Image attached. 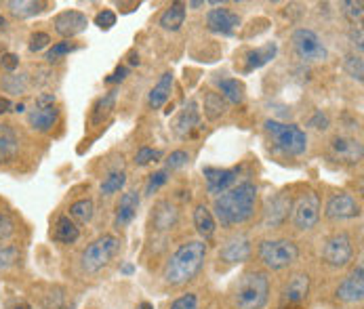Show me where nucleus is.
<instances>
[{
  "mask_svg": "<svg viewBox=\"0 0 364 309\" xmlns=\"http://www.w3.org/2000/svg\"><path fill=\"white\" fill-rule=\"evenodd\" d=\"M257 198H259V192L255 183L251 181L238 183L225 194L215 198L213 217L221 223V227L242 225L249 219H253L255 208H257Z\"/></svg>",
  "mask_w": 364,
  "mask_h": 309,
  "instance_id": "nucleus-1",
  "label": "nucleus"
},
{
  "mask_svg": "<svg viewBox=\"0 0 364 309\" xmlns=\"http://www.w3.org/2000/svg\"><path fill=\"white\" fill-rule=\"evenodd\" d=\"M205 259H207V244L203 240H190L181 244L164 263V269H162L164 284L183 286L192 282L203 269Z\"/></svg>",
  "mask_w": 364,
  "mask_h": 309,
  "instance_id": "nucleus-2",
  "label": "nucleus"
},
{
  "mask_svg": "<svg viewBox=\"0 0 364 309\" xmlns=\"http://www.w3.org/2000/svg\"><path fill=\"white\" fill-rule=\"evenodd\" d=\"M267 299H269V278L265 271L259 269L245 271L232 291V303L236 309H263Z\"/></svg>",
  "mask_w": 364,
  "mask_h": 309,
  "instance_id": "nucleus-3",
  "label": "nucleus"
},
{
  "mask_svg": "<svg viewBox=\"0 0 364 309\" xmlns=\"http://www.w3.org/2000/svg\"><path fill=\"white\" fill-rule=\"evenodd\" d=\"M263 129H265V133L269 135V139L274 141V146L280 152L289 156L306 154L308 135L297 124H287V122H278V120H265Z\"/></svg>",
  "mask_w": 364,
  "mask_h": 309,
  "instance_id": "nucleus-4",
  "label": "nucleus"
},
{
  "mask_svg": "<svg viewBox=\"0 0 364 309\" xmlns=\"http://www.w3.org/2000/svg\"><path fill=\"white\" fill-rule=\"evenodd\" d=\"M120 251V240L112 234H105L102 238L93 240L80 255V267L85 273L95 276L102 269H105Z\"/></svg>",
  "mask_w": 364,
  "mask_h": 309,
  "instance_id": "nucleus-5",
  "label": "nucleus"
},
{
  "mask_svg": "<svg viewBox=\"0 0 364 309\" xmlns=\"http://www.w3.org/2000/svg\"><path fill=\"white\" fill-rule=\"evenodd\" d=\"M259 261L274 271L287 269L299 259V246L289 238H274V240H261L257 246Z\"/></svg>",
  "mask_w": 364,
  "mask_h": 309,
  "instance_id": "nucleus-6",
  "label": "nucleus"
},
{
  "mask_svg": "<svg viewBox=\"0 0 364 309\" xmlns=\"http://www.w3.org/2000/svg\"><path fill=\"white\" fill-rule=\"evenodd\" d=\"M293 49L297 53L299 59L308 61V63H316V61H324L328 57L326 45L322 43V38L308 28H299L293 32L291 36Z\"/></svg>",
  "mask_w": 364,
  "mask_h": 309,
  "instance_id": "nucleus-7",
  "label": "nucleus"
},
{
  "mask_svg": "<svg viewBox=\"0 0 364 309\" xmlns=\"http://www.w3.org/2000/svg\"><path fill=\"white\" fill-rule=\"evenodd\" d=\"M293 225L299 232H310L320 221V198L314 190L304 192L293 205Z\"/></svg>",
  "mask_w": 364,
  "mask_h": 309,
  "instance_id": "nucleus-8",
  "label": "nucleus"
},
{
  "mask_svg": "<svg viewBox=\"0 0 364 309\" xmlns=\"http://www.w3.org/2000/svg\"><path fill=\"white\" fill-rule=\"evenodd\" d=\"M354 259V242L348 232L333 234L322 246V261L331 267H346Z\"/></svg>",
  "mask_w": 364,
  "mask_h": 309,
  "instance_id": "nucleus-9",
  "label": "nucleus"
},
{
  "mask_svg": "<svg viewBox=\"0 0 364 309\" xmlns=\"http://www.w3.org/2000/svg\"><path fill=\"white\" fill-rule=\"evenodd\" d=\"M310 276L306 271H295L280 291V309L299 308L310 295Z\"/></svg>",
  "mask_w": 364,
  "mask_h": 309,
  "instance_id": "nucleus-10",
  "label": "nucleus"
},
{
  "mask_svg": "<svg viewBox=\"0 0 364 309\" xmlns=\"http://www.w3.org/2000/svg\"><path fill=\"white\" fill-rule=\"evenodd\" d=\"M324 217L328 221H350V219H356V217H360V202L352 194H348V192H337V194H333L326 200Z\"/></svg>",
  "mask_w": 364,
  "mask_h": 309,
  "instance_id": "nucleus-11",
  "label": "nucleus"
},
{
  "mask_svg": "<svg viewBox=\"0 0 364 309\" xmlns=\"http://www.w3.org/2000/svg\"><path fill=\"white\" fill-rule=\"evenodd\" d=\"M240 166H232V168H215V166H205L203 168V175H205V181H207L208 194L213 196H221L225 194L228 190L234 188V183L238 181V175H240Z\"/></svg>",
  "mask_w": 364,
  "mask_h": 309,
  "instance_id": "nucleus-12",
  "label": "nucleus"
},
{
  "mask_svg": "<svg viewBox=\"0 0 364 309\" xmlns=\"http://www.w3.org/2000/svg\"><path fill=\"white\" fill-rule=\"evenodd\" d=\"M293 208V200L284 194H274L265 200L263 206V227H280L287 223Z\"/></svg>",
  "mask_w": 364,
  "mask_h": 309,
  "instance_id": "nucleus-13",
  "label": "nucleus"
},
{
  "mask_svg": "<svg viewBox=\"0 0 364 309\" xmlns=\"http://www.w3.org/2000/svg\"><path fill=\"white\" fill-rule=\"evenodd\" d=\"M53 26H55V32L63 38H72V36H78L87 30L89 26V17L82 13V11H61L55 19H53Z\"/></svg>",
  "mask_w": 364,
  "mask_h": 309,
  "instance_id": "nucleus-14",
  "label": "nucleus"
},
{
  "mask_svg": "<svg viewBox=\"0 0 364 309\" xmlns=\"http://www.w3.org/2000/svg\"><path fill=\"white\" fill-rule=\"evenodd\" d=\"M335 297L343 303H360L364 299V267L363 263L356 265V269L337 286L335 291Z\"/></svg>",
  "mask_w": 364,
  "mask_h": 309,
  "instance_id": "nucleus-15",
  "label": "nucleus"
},
{
  "mask_svg": "<svg viewBox=\"0 0 364 309\" xmlns=\"http://www.w3.org/2000/svg\"><path fill=\"white\" fill-rule=\"evenodd\" d=\"M251 253H253V246H251V238L247 234H236L232 236L219 251V259L223 263H245L251 259Z\"/></svg>",
  "mask_w": 364,
  "mask_h": 309,
  "instance_id": "nucleus-16",
  "label": "nucleus"
},
{
  "mask_svg": "<svg viewBox=\"0 0 364 309\" xmlns=\"http://www.w3.org/2000/svg\"><path fill=\"white\" fill-rule=\"evenodd\" d=\"M207 28L215 34L232 36L240 28V17L230 9H210L207 13Z\"/></svg>",
  "mask_w": 364,
  "mask_h": 309,
  "instance_id": "nucleus-17",
  "label": "nucleus"
},
{
  "mask_svg": "<svg viewBox=\"0 0 364 309\" xmlns=\"http://www.w3.org/2000/svg\"><path fill=\"white\" fill-rule=\"evenodd\" d=\"M139 202H141V198H139V194H137L135 190H131V192H124V194L120 196L118 205H116L114 227H118V229H124V227H129V225L133 223V219L137 217Z\"/></svg>",
  "mask_w": 364,
  "mask_h": 309,
  "instance_id": "nucleus-18",
  "label": "nucleus"
},
{
  "mask_svg": "<svg viewBox=\"0 0 364 309\" xmlns=\"http://www.w3.org/2000/svg\"><path fill=\"white\" fill-rule=\"evenodd\" d=\"M331 150L337 160L346 162V164H358L363 160V143L354 137H335L331 141Z\"/></svg>",
  "mask_w": 364,
  "mask_h": 309,
  "instance_id": "nucleus-19",
  "label": "nucleus"
},
{
  "mask_svg": "<svg viewBox=\"0 0 364 309\" xmlns=\"http://www.w3.org/2000/svg\"><path fill=\"white\" fill-rule=\"evenodd\" d=\"M198 124H200V109H198V103L188 102V105L179 112V116H177V120H175V124H173V131H175L177 137L186 139V137L192 135L194 129H198Z\"/></svg>",
  "mask_w": 364,
  "mask_h": 309,
  "instance_id": "nucleus-20",
  "label": "nucleus"
},
{
  "mask_svg": "<svg viewBox=\"0 0 364 309\" xmlns=\"http://www.w3.org/2000/svg\"><path fill=\"white\" fill-rule=\"evenodd\" d=\"M51 238L55 242L63 244V246L76 244L78 238H80V227H78L68 215H59V217L53 221Z\"/></svg>",
  "mask_w": 364,
  "mask_h": 309,
  "instance_id": "nucleus-21",
  "label": "nucleus"
},
{
  "mask_svg": "<svg viewBox=\"0 0 364 309\" xmlns=\"http://www.w3.org/2000/svg\"><path fill=\"white\" fill-rule=\"evenodd\" d=\"M59 114L61 112H59L57 105H45V107L34 105V109H30V114H28V124L38 133H49L53 126L57 124Z\"/></svg>",
  "mask_w": 364,
  "mask_h": 309,
  "instance_id": "nucleus-22",
  "label": "nucleus"
},
{
  "mask_svg": "<svg viewBox=\"0 0 364 309\" xmlns=\"http://www.w3.org/2000/svg\"><path fill=\"white\" fill-rule=\"evenodd\" d=\"M177 221H179V212L168 200H160L152 208V229L154 232H171L177 225Z\"/></svg>",
  "mask_w": 364,
  "mask_h": 309,
  "instance_id": "nucleus-23",
  "label": "nucleus"
},
{
  "mask_svg": "<svg viewBox=\"0 0 364 309\" xmlns=\"http://www.w3.org/2000/svg\"><path fill=\"white\" fill-rule=\"evenodd\" d=\"M19 154V135L11 124H0V164H11Z\"/></svg>",
  "mask_w": 364,
  "mask_h": 309,
  "instance_id": "nucleus-24",
  "label": "nucleus"
},
{
  "mask_svg": "<svg viewBox=\"0 0 364 309\" xmlns=\"http://www.w3.org/2000/svg\"><path fill=\"white\" fill-rule=\"evenodd\" d=\"M116 97H118V91L112 89V91L104 93L97 102L93 103L91 114H89V124L91 126H100V124H104L105 120L109 118V114L116 107Z\"/></svg>",
  "mask_w": 364,
  "mask_h": 309,
  "instance_id": "nucleus-25",
  "label": "nucleus"
},
{
  "mask_svg": "<svg viewBox=\"0 0 364 309\" xmlns=\"http://www.w3.org/2000/svg\"><path fill=\"white\" fill-rule=\"evenodd\" d=\"M173 82H175L173 72H164V74L160 76V80L156 82V87H154V89L150 91V95H148V107H150V109H160L164 103L171 99Z\"/></svg>",
  "mask_w": 364,
  "mask_h": 309,
  "instance_id": "nucleus-26",
  "label": "nucleus"
},
{
  "mask_svg": "<svg viewBox=\"0 0 364 309\" xmlns=\"http://www.w3.org/2000/svg\"><path fill=\"white\" fill-rule=\"evenodd\" d=\"M186 4L183 2H173L171 6L164 9V13L158 19V26L166 32H177L181 30L183 21H186Z\"/></svg>",
  "mask_w": 364,
  "mask_h": 309,
  "instance_id": "nucleus-27",
  "label": "nucleus"
},
{
  "mask_svg": "<svg viewBox=\"0 0 364 309\" xmlns=\"http://www.w3.org/2000/svg\"><path fill=\"white\" fill-rule=\"evenodd\" d=\"M276 53H278V45L276 43H267V45H263V47H257V49H251V51H247L245 55V63H247V72H253V70H259L263 67L265 63H269L274 57H276Z\"/></svg>",
  "mask_w": 364,
  "mask_h": 309,
  "instance_id": "nucleus-28",
  "label": "nucleus"
},
{
  "mask_svg": "<svg viewBox=\"0 0 364 309\" xmlns=\"http://www.w3.org/2000/svg\"><path fill=\"white\" fill-rule=\"evenodd\" d=\"M4 6L11 11L13 17L28 19V17H34V15L43 13L49 4L47 2H38V0H9V2H4Z\"/></svg>",
  "mask_w": 364,
  "mask_h": 309,
  "instance_id": "nucleus-29",
  "label": "nucleus"
},
{
  "mask_svg": "<svg viewBox=\"0 0 364 309\" xmlns=\"http://www.w3.org/2000/svg\"><path fill=\"white\" fill-rule=\"evenodd\" d=\"M219 95L228 103H242L245 102V85L238 78H221L217 80Z\"/></svg>",
  "mask_w": 364,
  "mask_h": 309,
  "instance_id": "nucleus-30",
  "label": "nucleus"
},
{
  "mask_svg": "<svg viewBox=\"0 0 364 309\" xmlns=\"http://www.w3.org/2000/svg\"><path fill=\"white\" fill-rule=\"evenodd\" d=\"M194 225H196V232H198L205 240L215 236L217 223H215L213 212H210L205 205H198L194 208Z\"/></svg>",
  "mask_w": 364,
  "mask_h": 309,
  "instance_id": "nucleus-31",
  "label": "nucleus"
},
{
  "mask_svg": "<svg viewBox=\"0 0 364 309\" xmlns=\"http://www.w3.org/2000/svg\"><path fill=\"white\" fill-rule=\"evenodd\" d=\"M93 215H95L93 200L91 198H80V200H76L74 205L70 206V215L68 217L78 225V223H89L93 219Z\"/></svg>",
  "mask_w": 364,
  "mask_h": 309,
  "instance_id": "nucleus-32",
  "label": "nucleus"
},
{
  "mask_svg": "<svg viewBox=\"0 0 364 309\" xmlns=\"http://www.w3.org/2000/svg\"><path fill=\"white\" fill-rule=\"evenodd\" d=\"M225 112H228V102L219 93L207 91L205 93V116L208 120H219Z\"/></svg>",
  "mask_w": 364,
  "mask_h": 309,
  "instance_id": "nucleus-33",
  "label": "nucleus"
},
{
  "mask_svg": "<svg viewBox=\"0 0 364 309\" xmlns=\"http://www.w3.org/2000/svg\"><path fill=\"white\" fill-rule=\"evenodd\" d=\"M30 87V78L28 74H6L2 76V89L11 95H23Z\"/></svg>",
  "mask_w": 364,
  "mask_h": 309,
  "instance_id": "nucleus-34",
  "label": "nucleus"
},
{
  "mask_svg": "<svg viewBox=\"0 0 364 309\" xmlns=\"http://www.w3.org/2000/svg\"><path fill=\"white\" fill-rule=\"evenodd\" d=\"M124 183H127V173L122 168L109 170L107 177L104 179V183H102V194L104 196H114L124 188Z\"/></svg>",
  "mask_w": 364,
  "mask_h": 309,
  "instance_id": "nucleus-35",
  "label": "nucleus"
},
{
  "mask_svg": "<svg viewBox=\"0 0 364 309\" xmlns=\"http://www.w3.org/2000/svg\"><path fill=\"white\" fill-rule=\"evenodd\" d=\"M21 259V251L17 244H0V273L13 269Z\"/></svg>",
  "mask_w": 364,
  "mask_h": 309,
  "instance_id": "nucleus-36",
  "label": "nucleus"
},
{
  "mask_svg": "<svg viewBox=\"0 0 364 309\" xmlns=\"http://www.w3.org/2000/svg\"><path fill=\"white\" fill-rule=\"evenodd\" d=\"M343 67H346V72H348V74H350L354 80L363 82L364 80L363 55H356V53H350V55H346V59H343Z\"/></svg>",
  "mask_w": 364,
  "mask_h": 309,
  "instance_id": "nucleus-37",
  "label": "nucleus"
},
{
  "mask_svg": "<svg viewBox=\"0 0 364 309\" xmlns=\"http://www.w3.org/2000/svg\"><path fill=\"white\" fill-rule=\"evenodd\" d=\"M72 51H76V45H72V43L63 40V43L53 45L51 49L47 51V55H45V59H47V63H57V61H61L65 55H70Z\"/></svg>",
  "mask_w": 364,
  "mask_h": 309,
  "instance_id": "nucleus-38",
  "label": "nucleus"
},
{
  "mask_svg": "<svg viewBox=\"0 0 364 309\" xmlns=\"http://www.w3.org/2000/svg\"><path fill=\"white\" fill-rule=\"evenodd\" d=\"M15 229H17V223L13 215L6 210H0V242H6L15 234Z\"/></svg>",
  "mask_w": 364,
  "mask_h": 309,
  "instance_id": "nucleus-39",
  "label": "nucleus"
},
{
  "mask_svg": "<svg viewBox=\"0 0 364 309\" xmlns=\"http://www.w3.org/2000/svg\"><path fill=\"white\" fill-rule=\"evenodd\" d=\"M341 6H343V15L352 21V23H356V21H360L364 15V2L363 0H348V2H341Z\"/></svg>",
  "mask_w": 364,
  "mask_h": 309,
  "instance_id": "nucleus-40",
  "label": "nucleus"
},
{
  "mask_svg": "<svg viewBox=\"0 0 364 309\" xmlns=\"http://www.w3.org/2000/svg\"><path fill=\"white\" fill-rule=\"evenodd\" d=\"M162 158V152L160 150H154V148H141V150H137V154H135V164L137 166H146V164H150V162H158Z\"/></svg>",
  "mask_w": 364,
  "mask_h": 309,
  "instance_id": "nucleus-41",
  "label": "nucleus"
},
{
  "mask_svg": "<svg viewBox=\"0 0 364 309\" xmlns=\"http://www.w3.org/2000/svg\"><path fill=\"white\" fill-rule=\"evenodd\" d=\"M166 181H168V170H166V168H164V170H156V173H154V175H150V179H148L146 194H148V196H152V194L158 192Z\"/></svg>",
  "mask_w": 364,
  "mask_h": 309,
  "instance_id": "nucleus-42",
  "label": "nucleus"
},
{
  "mask_svg": "<svg viewBox=\"0 0 364 309\" xmlns=\"http://www.w3.org/2000/svg\"><path fill=\"white\" fill-rule=\"evenodd\" d=\"M49 45H51V36H49L47 32H34V34L30 36L28 49L32 53H38L43 51V49H47Z\"/></svg>",
  "mask_w": 364,
  "mask_h": 309,
  "instance_id": "nucleus-43",
  "label": "nucleus"
},
{
  "mask_svg": "<svg viewBox=\"0 0 364 309\" xmlns=\"http://www.w3.org/2000/svg\"><path fill=\"white\" fill-rule=\"evenodd\" d=\"M188 162H190V154H188L186 150H175V152H171V156L166 158V170L171 173V170H175V168L186 166Z\"/></svg>",
  "mask_w": 364,
  "mask_h": 309,
  "instance_id": "nucleus-44",
  "label": "nucleus"
},
{
  "mask_svg": "<svg viewBox=\"0 0 364 309\" xmlns=\"http://www.w3.org/2000/svg\"><path fill=\"white\" fill-rule=\"evenodd\" d=\"M168 309H198V297L194 293H186V295L177 297Z\"/></svg>",
  "mask_w": 364,
  "mask_h": 309,
  "instance_id": "nucleus-45",
  "label": "nucleus"
},
{
  "mask_svg": "<svg viewBox=\"0 0 364 309\" xmlns=\"http://www.w3.org/2000/svg\"><path fill=\"white\" fill-rule=\"evenodd\" d=\"M95 26L102 28V30H112L116 26V13L109 11V9H104L95 15Z\"/></svg>",
  "mask_w": 364,
  "mask_h": 309,
  "instance_id": "nucleus-46",
  "label": "nucleus"
},
{
  "mask_svg": "<svg viewBox=\"0 0 364 309\" xmlns=\"http://www.w3.org/2000/svg\"><path fill=\"white\" fill-rule=\"evenodd\" d=\"M348 38L352 43V47L358 51V55H363V47H364V32L360 26H352L350 32H348Z\"/></svg>",
  "mask_w": 364,
  "mask_h": 309,
  "instance_id": "nucleus-47",
  "label": "nucleus"
},
{
  "mask_svg": "<svg viewBox=\"0 0 364 309\" xmlns=\"http://www.w3.org/2000/svg\"><path fill=\"white\" fill-rule=\"evenodd\" d=\"M0 65H2V70H6V74H13L19 67V57L15 53H4L0 57Z\"/></svg>",
  "mask_w": 364,
  "mask_h": 309,
  "instance_id": "nucleus-48",
  "label": "nucleus"
},
{
  "mask_svg": "<svg viewBox=\"0 0 364 309\" xmlns=\"http://www.w3.org/2000/svg\"><path fill=\"white\" fill-rule=\"evenodd\" d=\"M308 126H314L316 131H326V129H328V116H326L322 109L314 112V116L310 118Z\"/></svg>",
  "mask_w": 364,
  "mask_h": 309,
  "instance_id": "nucleus-49",
  "label": "nucleus"
},
{
  "mask_svg": "<svg viewBox=\"0 0 364 309\" xmlns=\"http://www.w3.org/2000/svg\"><path fill=\"white\" fill-rule=\"evenodd\" d=\"M127 76H129V67H127V65H118V67L114 70V74L105 78V82H107V85H118V82H122Z\"/></svg>",
  "mask_w": 364,
  "mask_h": 309,
  "instance_id": "nucleus-50",
  "label": "nucleus"
},
{
  "mask_svg": "<svg viewBox=\"0 0 364 309\" xmlns=\"http://www.w3.org/2000/svg\"><path fill=\"white\" fill-rule=\"evenodd\" d=\"M36 105L38 107H45V105H57V97L53 93H43L36 97Z\"/></svg>",
  "mask_w": 364,
  "mask_h": 309,
  "instance_id": "nucleus-51",
  "label": "nucleus"
},
{
  "mask_svg": "<svg viewBox=\"0 0 364 309\" xmlns=\"http://www.w3.org/2000/svg\"><path fill=\"white\" fill-rule=\"evenodd\" d=\"M11 107H13L11 102H9L6 97H2V95H0V116H2V114H6V112H11Z\"/></svg>",
  "mask_w": 364,
  "mask_h": 309,
  "instance_id": "nucleus-52",
  "label": "nucleus"
},
{
  "mask_svg": "<svg viewBox=\"0 0 364 309\" xmlns=\"http://www.w3.org/2000/svg\"><path fill=\"white\" fill-rule=\"evenodd\" d=\"M6 309H32V308H30V303H26V301H13V303H11Z\"/></svg>",
  "mask_w": 364,
  "mask_h": 309,
  "instance_id": "nucleus-53",
  "label": "nucleus"
},
{
  "mask_svg": "<svg viewBox=\"0 0 364 309\" xmlns=\"http://www.w3.org/2000/svg\"><path fill=\"white\" fill-rule=\"evenodd\" d=\"M135 309H154V305H152L150 301H141V303H137V308Z\"/></svg>",
  "mask_w": 364,
  "mask_h": 309,
  "instance_id": "nucleus-54",
  "label": "nucleus"
},
{
  "mask_svg": "<svg viewBox=\"0 0 364 309\" xmlns=\"http://www.w3.org/2000/svg\"><path fill=\"white\" fill-rule=\"evenodd\" d=\"M129 63H131V65H139V55H135V53H133V55H131V59H129Z\"/></svg>",
  "mask_w": 364,
  "mask_h": 309,
  "instance_id": "nucleus-55",
  "label": "nucleus"
},
{
  "mask_svg": "<svg viewBox=\"0 0 364 309\" xmlns=\"http://www.w3.org/2000/svg\"><path fill=\"white\" fill-rule=\"evenodd\" d=\"M186 6H190V9H200V6H205V2H188Z\"/></svg>",
  "mask_w": 364,
  "mask_h": 309,
  "instance_id": "nucleus-56",
  "label": "nucleus"
},
{
  "mask_svg": "<svg viewBox=\"0 0 364 309\" xmlns=\"http://www.w3.org/2000/svg\"><path fill=\"white\" fill-rule=\"evenodd\" d=\"M23 109H26V105H23V103H17V105H15V112H23Z\"/></svg>",
  "mask_w": 364,
  "mask_h": 309,
  "instance_id": "nucleus-57",
  "label": "nucleus"
},
{
  "mask_svg": "<svg viewBox=\"0 0 364 309\" xmlns=\"http://www.w3.org/2000/svg\"><path fill=\"white\" fill-rule=\"evenodd\" d=\"M4 26H6V19H4V17L0 15V28H4Z\"/></svg>",
  "mask_w": 364,
  "mask_h": 309,
  "instance_id": "nucleus-58",
  "label": "nucleus"
},
{
  "mask_svg": "<svg viewBox=\"0 0 364 309\" xmlns=\"http://www.w3.org/2000/svg\"><path fill=\"white\" fill-rule=\"evenodd\" d=\"M65 309H74V305H70V308H65Z\"/></svg>",
  "mask_w": 364,
  "mask_h": 309,
  "instance_id": "nucleus-59",
  "label": "nucleus"
}]
</instances>
